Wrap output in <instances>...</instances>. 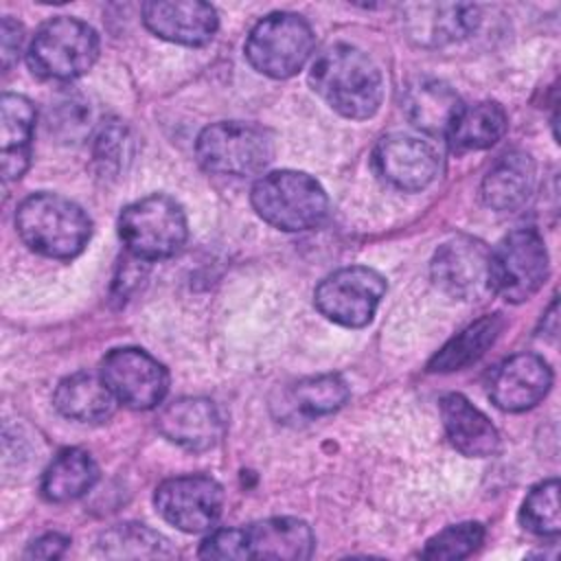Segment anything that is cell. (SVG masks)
Instances as JSON below:
<instances>
[{"instance_id": "6da1fadb", "label": "cell", "mask_w": 561, "mask_h": 561, "mask_svg": "<svg viewBox=\"0 0 561 561\" xmlns=\"http://www.w3.org/2000/svg\"><path fill=\"white\" fill-rule=\"evenodd\" d=\"M313 92L337 114L370 118L383 99V77L377 64L357 46L333 44L309 68Z\"/></svg>"}, {"instance_id": "7a4b0ae2", "label": "cell", "mask_w": 561, "mask_h": 561, "mask_svg": "<svg viewBox=\"0 0 561 561\" xmlns=\"http://www.w3.org/2000/svg\"><path fill=\"white\" fill-rule=\"evenodd\" d=\"M15 228L33 252L61 261L81 254L92 234V221L81 206L46 191L20 202Z\"/></svg>"}, {"instance_id": "3957f363", "label": "cell", "mask_w": 561, "mask_h": 561, "mask_svg": "<svg viewBox=\"0 0 561 561\" xmlns=\"http://www.w3.org/2000/svg\"><path fill=\"white\" fill-rule=\"evenodd\" d=\"M250 202L265 224L285 232L318 228L329 215V197L320 182L294 169L261 175L250 191Z\"/></svg>"}, {"instance_id": "277c9868", "label": "cell", "mask_w": 561, "mask_h": 561, "mask_svg": "<svg viewBox=\"0 0 561 561\" xmlns=\"http://www.w3.org/2000/svg\"><path fill=\"white\" fill-rule=\"evenodd\" d=\"M99 57L96 31L79 18H50L44 22L26 50L33 75L46 81H72L83 77Z\"/></svg>"}, {"instance_id": "5b68a950", "label": "cell", "mask_w": 561, "mask_h": 561, "mask_svg": "<svg viewBox=\"0 0 561 561\" xmlns=\"http://www.w3.org/2000/svg\"><path fill=\"white\" fill-rule=\"evenodd\" d=\"M118 237L138 261L169 259L186 243V215L173 197L153 193L121 210Z\"/></svg>"}, {"instance_id": "8992f818", "label": "cell", "mask_w": 561, "mask_h": 561, "mask_svg": "<svg viewBox=\"0 0 561 561\" xmlns=\"http://www.w3.org/2000/svg\"><path fill=\"white\" fill-rule=\"evenodd\" d=\"M313 44V31L302 15L276 11L252 26L243 53L256 72L287 79L305 68Z\"/></svg>"}, {"instance_id": "52a82bcc", "label": "cell", "mask_w": 561, "mask_h": 561, "mask_svg": "<svg viewBox=\"0 0 561 561\" xmlns=\"http://www.w3.org/2000/svg\"><path fill=\"white\" fill-rule=\"evenodd\" d=\"M195 156L208 173L248 178L261 173L272 162L274 142L254 123L219 121L199 131Z\"/></svg>"}, {"instance_id": "ba28073f", "label": "cell", "mask_w": 561, "mask_h": 561, "mask_svg": "<svg viewBox=\"0 0 561 561\" xmlns=\"http://www.w3.org/2000/svg\"><path fill=\"white\" fill-rule=\"evenodd\" d=\"M548 278V250L533 228L508 232L489 254V289L508 302L533 298Z\"/></svg>"}, {"instance_id": "9c48e42d", "label": "cell", "mask_w": 561, "mask_h": 561, "mask_svg": "<svg viewBox=\"0 0 561 561\" xmlns=\"http://www.w3.org/2000/svg\"><path fill=\"white\" fill-rule=\"evenodd\" d=\"M386 294V278L366 265H351L329 274L316 287V309L331 322L359 329L366 327Z\"/></svg>"}, {"instance_id": "30bf717a", "label": "cell", "mask_w": 561, "mask_h": 561, "mask_svg": "<svg viewBox=\"0 0 561 561\" xmlns=\"http://www.w3.org/2000/svg\"><path fill=\"white\" fill-rule=\"evenodd\" d=\"M99 375L116 401L131 410H151L169 392L167 368L142 348L125 346L110 351L101 362Z\"/></svg>"}, {"instance_id": "8fae6325", "label": "cell", "mask_w": 561, "mask_h": 561, "mask_svg": "<svg viewBox=\"0 0 561 561\" xmlns=\"http://www.w3.org/2000/svg\"><path fill=\"white\" fill-rule=\"evenodd\" d=\"M156 511L182 533H204L215 526L224 506L221 484L202 473L164 480L153 495Z\"/></svg>"}, {"instance_id": "7c38bea8", "label": "cell", "mask_w": 561, "mask_h": 561, "mask_svg": "<svg viewBox=\"0 0 561 561\" xmlns=\"http://www.w3.org/2000/svg\"><path fill=\"white\" fill-rule=\"evenodd\" d=\"M491 250L473 237H454L432 256L430 272L434 285L456 300L478 298L489 289Z\"/></svg>"}, {"instance_id": "4fadbf2b", "label": "cell", "mask_w": 561, "mask_h": 561, "mask_svg": "<svg viewBox=\"0 0 561 561\" xmlns=\"http://www.w3.org/2000/svg\"><path fill=\"white\" fill-rule=\"evenodd\" d=\"M377 173L399 191H421L438 175V153L421 138L405 134L383 136L373 153Z\"/></svg>"}, {"instance_id": "5bb4252c", "label": "cell", "mask_w": 561, "mask_h": 561, "mask_svg": "<svg viewBox=\"0 0 561 561\" xmlns=\"http://www.w3.org/2000/svg\"><path fill=\"white\" fill-rule=\"evenodd\" d=\"M550 364L535 353H519L504 359L489 383V397L504 412L535 408L552 388Z\"/></svg>"}, {"instance_id": "9a60e30c", "label": "cell", "mask_w": 561, "mask_h": 561, "mask_svg": "<svg viewBox=\"0 0 561 561\" xmlns=\"http://www.w3.org/2000/svg\"><path fill=\"white\" fill-rule=\"evenodd\" d=\"M142 22L156 37L184 46L208 44L219 26L217 11L199 0L145 2Z\"/></svg>"}, {"instance_id": "2e32d148", "label": "cell", "mask_w": 561, "mask_h": 561, "mask_svg": "<svg viewBox=\"0 0 561 561\" xmlns=\"http://www.w3.org/2000/svg\"><path fill=\"white\" fill-rule=\"evenodd\" d=\"M156 425L167 440L188 451H206L215 447L224 434L217 405L204 397H182L167 403Z\"/></svg>"}, {"instance_id": "e0dca14e", "label": "cell", "mask_w": 561, "mask_h": 561, "mask_svg": "<svg viewBox=\"0 0 561 561\" xmlns=\"http://www.w3.org/2000/svg\"><path fill=\"white\" fill-rule=\"evenodd\" d=\"M241 530L245 559L300 561L309 559L316 546L309 524L296 517H270Z\"/></svg>"}, {"instance_id": "ac0fdd59", "label": "cell", "mask_w": 561, "mask_h": 561, "mask_svg": "<svg viewBox=\"0 0 561 561\" xmlns=\"http://www.w3.org/2000/svg\"><path fill=\"white\" fill-rule=\"evenodd\" d=\"M440 421L449 443L467 458L493 456L500 447V434L484 412L467 397L449 392L440 399Z\"/></svg>"}, {"instance_id": "d6986e66", "label": "cell", "mask_w": 561, "mask_h": 561, "mask_svg": "<svg viewBox=\"0 0 561 561\" xmlns=\"http://www.w3.org/2000/svg\"><path fill=\"white\" fill-rule=\"evenodd\" d=\"M537 184L535 160L526 151H508L493 162L482 180V199L489 208L511 213L522 208Z\"/></svg>"}, {"instance_id": "ffe728a7", "label": "cell", "mask_w": 561, "mask_h": 561, "mask_svg": "<svg viewBox=\"0 0 561 561\" xmlns=\"http://www.w3.org/2000/svg\"><path fill=\"white\" fill-rule=\"evenodd\" d=\"M478 9L471 4H410L405 31L423 46H440L467 37L478 26Z\"/></svg>"}, {"instance_id": "44dd1931", "label": "cell", "mask_w": 561, "mask_h": 561, "mask_svg": "<svg viewBox=\"0 0 561 561\" xmlns=\"http://www.w3.org/2000/svg\"><path fill=\"white\" fill-rule=\"evenodd\" d=\"M35 105L22 94H4L0 101V158L4 180L24 175L31 162V140L35 129Z\"/></svg>"}, {"instance_id": "7402d4cb", "label": "cell", "mask_w": 561, "mask_h": 561, "mask_svg": "<svg viewBox=\"0 0 561 561\" xmlns=\"http://www.w3.org/2000/svg\"><path fill=\"white\" fill-rule=\"evenodd\" d=\"M53 401L66 419L79 423L107 421L118 403L101 375L92 373H75L70 377H64L55 388Z\"/></svg>"}, {"instance_id": "603a6c76", "label": "cell", "mask_w": 561, "mask_h": 561, "mask_svg": "<svg viewBox=\"0 0 561 561\" xmlns=\"http://www.w3.org/2000/svg\"><path fill=\"white\" fill-rule=\"evenodd\" d=\"M460 107L462 103L458 94L436 79H421L412 83L403 96V112L408 121L432 136L447 134Z\"/></svg>"}, {"instance_id": "cb8c5ba5", "label": "cell", "mask_w": 561, "mask_h": 561, "mask_svg": "<svg viewBox=\"0 0 561 561\" xmlns=\"http://www.w3.org/2000/svg\"><path fill=\"white\" fill-rule=\"evenodd\" d=\"M99 480V467L94 458L79 447L61 449L42 476L39 491L48 502L64 504L88 493Z\"/></svg>"}, {"instance_id": "d4e9b609", "label": "cell", "mask_w": 561, "mask_h": 561, "mask_svg": "<svg viewBox=\"0 0 561 561\" xmlns=\"http://www.w3.org/2000/svg\"><path fill=\"white\" fill-rule=\"evenodd\" d=\"M508 127L506 112L493 101L462 105L447 129V140L454 151H480L493 147Z\"/></svg>"}, {"instance_id": "484cf974", "label": "cell", "mask_w": 561, "mask_h": 561, "mask_svg": "<svg viewBox=\"0 0 561 561\" xmlns=\"http://www.w3.org/2000/svg\"><path fill=\"white\" fill-rule=\"evenodd\" d=\"M504 322L497 313H486L476 322L467 324L460 333H456L427 364L432 373H451L460 370L473 362H478L489 346L497 340Z\"/></svg>"}, {"instance_id": "4316f807", "label": "cell", "mask_w": 561, "mask_h": 561, "mask_svg": "<svg viewBox=\"0 0 561 561\" xmlns=\"http://www.w3.org/2000/svg\"><path fill=\"white\" fill-rule=\"evenodd\" d=\"M101 552L110 559H156L171 557L169 541L145 524H116L99 539Z\"/></svg>"}, {"instance_id": "83f0119b", "label": "cell", "mask_w": 561, "mask_h": 561, "mask_svg": "<svg viewBox=\"0 0 561 561\" xmlns=\"http://www.w3.org/2000/svg\"><path fill=\"white\" fill-rule=\"evenodd\" d=\"M519 522L526 530L541 537H557L561 530L559 480L550 478L533 486L522 504Z\"/></svg>"}, {"instance_id": "f1b7e54d", "label": "cell", "mask_w": 561, "mask_h": 561, "mask_svg": "<svg viewBox=\"0 0 561 561\" xmlns=\"http://www.w3.org/2000/svg\"><path fill=\"white\" fill-rule=\"evenodd\" d=\"M291 397L302 414L322 416L340 410L346 403L348 386L340 375H318L298 381Z\"/></svg>"}, {"instance_id": "f546056e", "label": "cell", "mask_w": 561, "mask_h": 561, "mask_svg": "<svg viewBox=\"0 0 561 561\" xmlns=\"http://www.w3.org/2000/svg\"><path fill=\"white\" fill-rule=\"evenodd\" d=\"M484 539V528L478 522H462V524H454L443 528L438 535H434L421 557L425 559H445V561H454V559H465L469 557Z\"/></svg>"}, {"instance_id": "4dcf8cb0", "label": "cell", "mask_w": 561, "mask_h": 561, "mask_svg": "<svg viewBox=\"0 0 561 561\" xmlns=\"http://www.w3.org/2000/svg\"><path fill=\"white\" fill-rule=\"evenodd\" d=\"M131 138L118 121L105 123L94 140V160L103 173H118L123 169V160L129 158Z\"/></svg>"}, {"instance_id": "1f68e13d", "label": "cell", "mask_w": 561, "mask_h": 561, "mask_svg": "<svg viewBox=\"0 0 561 561\" xmlns=\"http://www.w3.org/2000/svg\"><path fill=\"white\" fill-rule=\"evenodd\" d=\"M90 112L85 103L77 96H66L55 107H50V131L59 134L64 140H75L88 127Z\"/></svg>"}, {"instance_id": "d6a6232c", "label": "cell", "mask_w": 561, "mask_h": 561, "mask_svg": "<svg viewBox=\"0 0 561 561\" xmlns=\"http://www.w3.org/2000/svg\"><path fill=\"white\" fill-rule=\"evenodd\" d=\"M202 559H245L243 530L241 528H221L208 535L199 546Z\"/></svg>"}, {"instance_id": "836d02e7", "label": "cell", "mask_w": 561, "mask_h": 561, "mask_svg": "<svg viewBox=\"0 0 561 561\" xmlns=\"http://www.w3.org/2000/svg\"><path fill=\"white\" fill-rule=\"evenodd\" d=\"M2 68L9 70L13 66V61L18 59V53L22 48V26L13 20V18H2Z\"/></svg>"}, {"instance_id": "e575fe53", "label": "cell", "mask_w": 561, "mask_h": 561, "mask_svg": "<svg viewBox=\"0 0 561 561\" xmlns=\"http://www.w3.org/2000/svg\"><path fill=\"white\" fill-rule=\"evenodd\" d=\"M70 539L59 535V533H48V535H42L39 539H35L28 550H26V557H35V559H57L66 552Z\"/></svg>"}]
</instances>
